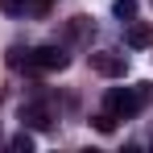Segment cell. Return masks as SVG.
<instances>
[{
	"label": "cell",
	"instance_id": "6da1fadb",
	"mask_svg": "<svg viewBox=\"0 0 153 153\" xmlns=\"http://www.w3.org/2000/svg\"><path fill=\"white\" fill-rule=\"evenodd\" d=\"M103 103H108V112H112L116 120H132V116L145 108V100H141V91H137V87H112Z\"/></svg>",
	"mask_w": 153,
	"mask_h": 153
},
{
	"label": "cell",
	"instance_id": "7a4b0ae2",
	"mask_svg": "<svg viewBox=\"0 0 153 153\" xmlns=\"http://www.w3.org/2000/svg\"><path fill=\"white\" fill-rule=\"evenodd\" d=\"M71 58L62 46H42V50H29V71H62Z\"/></svg>",
	"mask_w": 153,
	"mask_h": 153
},
{
	"label": "cell",
	"instance_id": "3957f363",
	"mask_svg": "<svg viewBox=\"0 0 153 153\" xmlns=\"http://www.w3.org/2000/svg\"><path fill=\"white\" fill-rule=\"evenodd\" d=\"M91 71H100V75H108V79H124L128 58L116 54V50H95V54H91Z\"/></svg>",
	"mask_w": 153,
	"mask_h": 153
},
{
	"label": "cell",
	"instance_id": "277c9868",
	"mask_svg": "<svg viewBox=\"0 0 153 153\" xmlns=\"http://www.w3.org/2000/svg\"><path fill=\"white\" fill-rule=\"evenodd\" d=\"M124 42L132 46V50H145V46L153 42V29L145 25V21H137V17H132V21H128V33H124Z\"/></svg>",
	"mask_w": 153,
	"mask_h": 153
},
{
	"label": "cell",
	"instance_id": "5b68a950",
	"mask_svg": "<svg viewBox=\"0 0 153 153\" xmlns=\"http://www.w3.org/2000/svg\"><path fill=\"white\" fill-rule=\"evenodd\" d=\"M21 120H25V128H50V108L29 103V108H21Z\"/></svg>",
	"mask_w": 153,
	"mask_h": 153
},
{
	"label": "cell",
	"instance_id": "8992f818",
	"mask_svg": "<svg viewBox=\"0 0 153 153\" xmlns=\"http://www.w3.org/2000/svg\"><path fill=\"white\" fill-rule=\"evenodd\" d=\"M91 33H95V25H91L87 17H75V21H71V37H75V42H87Z\"/></svg>",
	"mask_w": 153,
	"mask_h": 153
},
{
	"label": "cell",
	"instance_id": "52a82bcc",
	"mask_svg": "<svg viewBox=\"0 0 153 153\" xmlns=\"http://www.w3.org/2000/svg\"><path fill=\"white\" fill-rule=\"evenodd\" d=\"M8 149H13V153H33V137H29L25 128H21V132L8 141Z\"/></svg>",
	"mask_w": 153,
	"mask_h": 153
},
{
	"label": "cell",
	"instance_id": "ba28073f",
	"mask_svg": "<svg viewBox=\"0 0 153 153\" xmlns=\"http://www.w3.org/2000/svg\"><path fill=\"white\" fill-rule=\"evenodd\" d=\"M112 13H116L120 21H132V17H137V0H116V4H112Z\"/></svg>",
	"mask_w": 153,
	"mask_h": 153
},
{
	"label": "cell",
	"instance_id": "9c48e42d",
	"mask_svg": "<svg viewBox=\"0 0 153 153\" xmlns=\"http://www.w3.org/2000/svg\"><path fill=\"white\" fill-rule=\"evenodd\" d=\"M0 8H4L8 17H25V13H29V0H0Z\"/></svg>",
	"mask_w": 153,
	"mask_h": 153
},
{
	"label": "cell",
	"instance_id": "30bf717a",
	"mask_svg": "<svg viewBox=\"0 0 153 153\" xmlns=\"http://www.w3.org/2000/svg\"><path fill=\"white\" fill-rule=\"evenodd\" d=\"M95 128H100V132H112V128H116V116H112V112L103 108L100 116H95Z\"/></svg>",
	"mask_w": 153,
	"mask_h": 153
},
{
	"label": "cell",
	"instance_id": "8fae6325",
	"mask_svg": "<svg viewBox=\"0 0 153 153\" xmlns=\"http://www.w3.org/2000/svg\"><path fill=\"white\" fill-rule=\"evenodd\" d=\"M50 4H54V0H29V13H33V17H46Z\"/></svg>",
	"mask_w": 153,
	"mask_h": 153
}]
</instances>
